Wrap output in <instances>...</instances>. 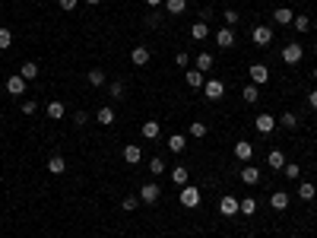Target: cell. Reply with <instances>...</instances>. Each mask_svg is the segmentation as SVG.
I'll return each mask as SVG.
<instances>
[{
    "label": "cell",
    "instance_id": "1",
    "mask_svg": "<svg viewBox=\"0 0 317 238\" xmlns=\"http://www.w3.org/2000/svg\"><path fill=\"white\" fill-rule=\"evenodd\" d=\"M251 41L257 48H267L273 41V29H270V25H254V29H251Z\"/></svg>",
    "mask_w": 317,
    "mask_h": 238
},
{
    "label": "cell",
    "instance_id": "2",
    "mask_svg": "<svg viewBox=\"0 0 317 238\" xmlns=\"http://www.w3.org/2000/svg\"><path fill=\"white\" fill-rule=\"evenodd\" d=\"M178 200H181V207L194 210V207H200V191H197V188H191V184H184V188H181V194H178Z\"/></svg>",
    "mask_w": 317,
    "mask_h": 238
},
{
    "label": "cell",
    "instance_id": "3",
    "mask_svg": "<svg viewBox=\"0 0 317 238\" xmlns=\"http://www.w3.org/2000/svg\"><path fill=\"white\" fill-rule=\"evenodd\" d=\"M159 197H162V191H159L156 181H146L140 188V203H159Z\"/></svg>",
    "mask_w": 317,
    "mask_h": 238
},
{
    "label": "cell",
    "instance_id": "4",
    "mask_svg": "<svg viewBox=\"0 0 317 238\" xmlns=\"http://www.w3.org/2000/svg\"><path fill=\"white\" fill-rule=\"evenodd\" d=\"M254 127H257V133H273V130H276V118L267 115V112H260L254 118Z\"/></svg>",
    "mask_w": 317,
    "mask_h": 238
},
{
    "label": "cell",
    "instance_id": "5",
    "mask_svg": "<svg viewBox=\"0 0 317 238\" xmlns=\"http://www.w3.org/2000/svg\"><path fill=\"white\" fill-rule=\"evenodd\" d=\"M302 54L305 51H302V45H295V41H289V45L282 48V61H286L289 67H295L298 61H302Z\"/></svg>",
    "mask_w": 317,
    "mask_h": 238
},
{
    "label": "cell",
    "instance_id": "6",
    "mask_svg": "<svg viewBox=\"0 0 317 238\" xmlns=\"http://www.w3.org/2000/svg\"><path fill=\"white\" fill-rule=\"evenodd\" d=\"M203 92H207L210 102H219L222 96H225V86H222V80H207L203 83Z\"/></svg>",
    "mask_w": 317,
    "mask_h": 238
},
{
    "label": "cell",
    "instance_id": "7",
    "mask_svg": "<svg viewBox=\"0 0 317 238\" xmlns=\"http://www.w3.org/2000/svg\"><path fill=\"white\" fill-rule=\"evenodd\" d=\"M267 80H270V67L267 64H254L251 67V83H254V86H263Z\"/></svg>",
    "mask_w": 317,
    "mask_h": 238
},
{
    "label": "cell",
    "instance_id": "8",
    "mask_svg": "<svg viewBox=\"0 0 317 238\" xmlns=\"http://www.w3.org/2000/svg\"><path fill=\"white\" fill-rule=\"evenodd\" d=\"M6 92H10V96H22V92H25V80H22L19 73L6 76Z\"/></svg>",
    "mask_w": 317,
    "mask_h": 238
},
{
    "label": "cell",
    "instance_id": "9",
    "mask_svg": "<svg viewBox=\"0 0 317 238\" xmlns=\"http://www.w3.org/2000/svg\"><path fill=\"white\" fill-rule=\"evenodd\" d=\"M216 45H219V48H232V45H235V32L228 29V25L216 32Z\"/></svg>",
    "mask_w": 317,
    "mask_h": 238
},
{
    "label": "cell",
    "instance_id": "10",
    "mask_svg": "<svg viewBox=\"0 0 317 238\" xmlns=\"http://www.w3.org/2000/svg\"><path fill=\"white\" fill-rule=\"evenodd\" d=\"M130 61H133L136 67H146V64H149V48H143V45H136V48L130 51Z\"/></svg>",
    "mask_w": 317,
    "mask_h": 238
},
{
    "label": "cell",
    "instance_id": "11",
    "mask_svg": "<svg viewBox=\"0 0 317 238\" xmlns=\"http://www.w3.org/2000/svg\"><path fill=\"white\" fill-rule=\"evenodd\" d=\"M219 213L222 216H235L238 213V197H222L219 200Z\"/></svg>",
    "mask_w": 317,
    "mask_h": 238
},
{
    "label": "cell",
    "instance_id": "12",
    "mask_svg": "<svg viewBox=\"0 0 317 238\" xmlns=\"http://www.w3.org/2000/svg\"><path fill=\"white\" fill-rule=\"evenodd\" d=\"M184 80H187V86H191V89H200L203 83H207V76H203L200 70H187V73H184Z\"/></svg>",
    "mask_w": 317,
    "mask_h": 238
},
{
    "label": "cell",
    "instance_id": "13",
    "mask_svg": "<svg viewBox=\"0 0 317 238\" xmlns=\"http://www.w3.org/2000/svg\"><path fill=\"white\" fill-rule=\"evenodd\" d=\"M273 19H276L279 25H289V22L295 19V13L289 10V6H279V10H273Z\"/></svg>",
    "mask_w": 317,
    "mask_h": 238
},
{
    "label": "cell",
    "instance_id": "14",
    "mask_svg": "<svg viewBox=\"0 0 317 238\" xmlns=\"http://www.w3.org/2000/svg\"><path fill=\"white\" fill-rule=\"evenodd\" d=\"M19 76H22L25 83H29V80H35V76H38V64H35V61H25V64L19 67Z\"/></svg>",
    "mask_w": 317,
    "mask_h": 238
},
{
    "label": "cell",
    "instance_id": "15",
    "mask_svg": "<svg viewBox=\"0 0 317 238\" xmlns=\"http://www.w3.org/2000/svg\"><path fill=\"white\" fill-rule=\"evenodd\" d=\"M48 172H51V175H64V172H67L64 156H51V159H48Z\"/></svg>",
    "mask_w": 317,
    "mask_h": 238
},
{
    "label": "cell",
    "instance_id": "16",
    "mask_svg": "<svg viewBox=\"0 0 317 238\" xmlns=\"http://www.w3.org/2000/svg\"><path fill=\"white\" fill-rule=\"evenodd\" d=\"M270 207H273V210H279V213H282V210L289 207V194H286V191H276V194L270 197Z\"/></svg>",
    "mask_w": 317,
    "mask_h": 238
},
{
    "label": "cell",
    "instance_id": "17",
    "mask_svg": "<svg viewBox=\"0 0 317 238\" xmlns=\"http://www.w3.org/2000/svg\"><path fill=\"white\" fill-rule=\"evenodd\" d=\"M251 156H254V146H251L247 140H241V143L235 146V159H241V162H247Z\"/></svg>",
    "mask_w": 317,
    "mask_h": 238
},
{
    "label": "cell",
    "instance_id": "18",
    "mask_svg": "<svg viewBox=\"0 0 317 238\" xmlns=\"http://www.w3.org/2000/svg\"><path fill=\"white\" fill-rule=\"evenodd\" d=\"M140 159H143V149H140V146H133V143H130V146H124V162L136 165Z\"/></svg>",
    "mask_w": 317,
    "mask_h": 238
},
{
    "label": "cell",
    "instance_id": "19",
    "mask_svg": "<svg viewBox=\"0 0 317 238\" xmlns=\"http://www.w3.org/2000/svg\"><path fill=\"white\" fill-rule=\"evenodd\" d=\"M241 181H244V184H257V181H260V168L244 165V168H241Z\"/></svg>",
    "mask_w": 317,
    "mask_h": 238
},
{
    "label": "cell",
    "instance_id": "20",
    "mask_svg": "<svg viewBox=\"0 0 317 238\" xmlns=\"http://www.w3.org/2000/svg\"><path fill=\"white\" fill-rule=\"evenodd\" d=\"M298 197H302L305 203H311V200L317 197V191H314V184H311V181H302V184H298Z\"/></svg>",
    "mask_w": 317,
    "mask_h": 238
},
{
    "label": "cell",
    "instance_id": "21",
    "mask_svg": "<svg viewBox=\"0 0 317 238\" xmlns=\"http://www.w3.org/2000/svg\"><path fill=\"white\" fill-rule=\"evenodd\" d=\"M64 115H67L64 102H48V118H51V121H61Z\"/></svg>",
    "mask_w": 317,
    "mask_h": 238
},
{
    "label": "cell",
    "instance_id": "22",
    "mask_svg": "<svg viewBox=\"0 0 317 238\" xmlns=\"http://www.w3.org/2000/svg\"><path fill=\"white\" fill-rule=\"evenodd\" d=\"M187 178H191V172H187L184 165H175V168H171V181H175V184H181V188H184Z\"/></svg>",
    "mask_w": 317,
    "mask_h": 238
},
{
    "label": "cell",
    "instance_id": "23",
    "mask_svg": "<svg viewBox=\"0 0 317 238\" xmlns=\"http://www.w3.org/2000/svg\"><path fill=\"white\" fill-rule=\"evenodd\" d=\"M238 213H244V216H254V213H257V200H254V197H244V200H238Z\"/></svg>",
    "mask_w": 317,
    "mask_h": 238
},
{
    "label": "cell",
    "instance_id": "24",
    "mask_svg": "<svg viewBox=\"0 0 317 238\" xmlns=\"http://www.w3.org/2000/svg\"><path fill=\"white\" fill-rule=\"evenodd\" d=\"M96 121L99 124H105V127H111V124H114V108H99V115H96Z\"/></svg>",
    "mask_w": 317,
    "mask_h": 238
},
{
    "label": "cell",
    "instance_id": "25",
    "mask_svg": "<svg viewBox=\"0 0 317 238\" xmlns=\"http://www.w3.org/2000/svg\"><path fill=\"white\" fill-rule=\"evenodd\" d=\"M86 76H89V83H92V86H105V80H108V76H105V70H102V67H92V70L86 73Z\"/></svg>",
    "mask_w": 317,
    "mask_h": 238
},
{
    "label": "cell",
    "instance_id": "26",
    "mask_svg": "<svg viewBox=\"0 0 317 238\" xmlns=\"http://www.w3.org/2000/svg\"><path fill=\"white\" fill-rule=\"evenodd\" d=\"M191 35H194L197 41H203V38H207V35H210V25H207V22H200V19H197V22L191 25Z\"/></svg>",
    "mask_w": 317,
    "mask_h": 238
},
{
    "label": "cell",
    "instance_id": "27",
    "mask_svg": "<svg viewBox=\"0 0 317 238\" xmlns=\"http://www.w3.org/2000/svg\"><path fill=\"white\" fill-rule=\"evenodd\" d=\"M165 10H168L171 16H181V13L187 10V0H165Z\"/></svg>",
    "mask_w": 317,
    "mask_h": 238
},
{
    "label": "cell",
    "instance_id": "28",
    "mask_svg": "<svg viewBox=\"0 0 317 238\" xmlns=\"http://www.w3.org/2000/svg\"><path fill=\"white\" fill-rule=\"evenodd\" d=\"M267 165H270V168H279V172H282V165H286V156H282L279 149H273L270 156H267Z\"/></svg>",
    "mask_w": 317,
    "mask_h": 238
},
{
    "label": "cell",
    "instance_id": "29",
    "mask_svg": "<svg viewBox=\"0 0 317 238\" xmlns=\"http://www.w3.org/2000/svg\"><path fill=\"white\" fill-rule=\"evenodd\" d=\"M210 67H212V54H210V51H200V54H197V70H210Z\"/></svg>",
    "mask_w": 317,
    "mask_h": 238
},
{
    "label": "cell",
    "instance_id": "30",
    "mask_svg": "<svg viewBox=\"0 0 317 238\" xmlns=\"http://www.w3.org/2000/svg\"><path fill=\"white\" fill-rule=\"evenodd\" d=\"M241 99H244V102H251V105H254V102L260 99V89H257L254 83H247V86H244V92H241Z\"/></svg>",
    "mask_w": 317,
    "mask_h": 238
},
{
    "label": "cell",
    "instance_id": "31",
    "mask_svg": "<svg viewBox=\"0 0 317 238\" xmlns=\"http://www.w3.org/2000/svg\"><path fill=\"white\" fill-rule=\"evenodd\" d=\"M207 133H210V127L203 124V121H194V124H191V137H197V140H203V137H207Z\"/></svg>",
    "mask_w": 317,
    "mask_h": 238
},
{
    "label": "cell",
    "instance_id": "32",
    "mask_svg": "<svg viewBox=\"0 0 317 238\" xmlns=\"http://www.w3.org/2000/svg\"><path fill=\"white\" fill-rule=\"evenodd\" d=\"M143 137H146V140H156V137H159V121H146V124H143Z\"/></svg>",
    "mask_w": 317,
    "mask_h": 238
},
{
    "label": "cell",
    "instance_id": "33",
    "mask_svg": "<svg viewBox=\"0 0 317 238\" xmlns=\"http://www.w3.org/2000/svg\"><path fill=\"white\" fill-rule=\"evenodd\" d=\"M276 124H282V127H289V130H292V127H298V115H292V112H286L282 118H276Z\"/></svg>",
    "mask_w": 317,
    "mask_h": 238
},
{
    "label": "cell",
    "instance_id": "34",
    "mask_svg": "<svg viewBox=\"0 0 317 238\" xmlns=\"http://www.w3.org/2000/svg\"><path fill=\"white\" fill-rule=\"evenodd\" d=\"M168 149H171V152H184V137H181V133L168 137Z\"/></svg>",
    "mask_w": 317,
    "mask_h": 238
},
{
    "label": "cell",
    "instance_id": "35",
    "mask_svg": "<svg viewBox=\"0 0 317 238\" xmlns=\"http://www.w3.org/2000/svg\"><path fill=\"white\" fill-rule=\"evenodd\" d=\"M6 48H13V32L0 29V51H6Z\"/></svg>",
    "mask_w": 317,
    "mask_h": 238
},
{
    "label": "cell",
    "instance_id": "36",
    "mask_svg": "<svg viewBox=\"0 0 317 238\" xmlns=\"http://www.w3.org/2000/svg\"><path fill=\"white\" fill-rule=\"evenodd\" d=\"M292 25H295L298 32H308V29H311V16H295Z\"/></svg>",
    "mask_w": 317,
    "mask_h": 238
},
{
    "label": "cell",
    "instance_id": "37",
    "mask_svg": "<svg viewBox=\"0 0 317 238\" xmlns=\"http://www.w3.org/2000/svg\"><path fill=\"white\" fill-rule=\"evenodd\" d=\"M108 92H111V99H124V83H121V80H114V83L108 86Z\"/></svg>",
    "mask_w": 317,
    "mask_h": 238
},
{
    "label": "cell",
    "instance_id": "38",
    "mask_svg": "<svg viewBox=\"0 0 317 238\" xmlns=\"http://www.w3.org/2000/svg\"><path fill=\"white\" fill-rule=\"evenodd\" d=\"M282 172H286V178H292V181H295V178L302 175V168H298L295 162H286V165H282Z\"/></svg>",
    "mask_w": 317,
    "mask_h": 238
},
{
    "label": "cell",
    "instance_id": "39",
    "mask_svg": "<svg viewBox=\"0 0 317 238\" xmlns=\"http://www.w3.org/2000/svg\"><path fill=\"white\" fill-rule=\"evenodd\" d=\"M121 207L127 210V213H133V210L140 207V197H124V200H121Z\"/></svg>",
    "mask_w": 317,
    "mask_h": 238
},
{
    "label": "cell",
    "instance_id": "40",
    "mask_svg": "<svg viewBox=\"0 0 317 238\" xmlns=\"http://www.w3.org/2000/svg\"><path fill=\"white\" fill-rule=\"evenodd\" d=\"M35 112H38V102L35 99H25L22 102V115H35Z\"/></svg>",
    "mask_w": 317,
    "mask_h": 238
},
{
    "label": "cell",
    "instance_id": "41",
    "mask_svg": "<svg viewBox=\"0 0 317 238\" xmlns=\"http://www.w3.org/2000/svg\"><path fill=\"white\" fill-rule=\"evenodd\" d=\"M149 172H152V175H162V172H165V162H162V159H152V162H149Z\"/></svg>",
    "mask_w": 317,
    "mask_h": 238
},
{
    "label": "cell",
    "instance_id": "42",
    "mask_svg": "<svg viewBox=\"0 0 317 238\" xmlns=\"http://www.w3.org/2000/svg\"><path fill=\"white\" fill-rule=\"evenodd\" d=\"M222 19H225V25L232 29V25L238 22V13H235V10H225V13H222Z\"/></svg>",
    "mask_w": 317,
    "mask_h": 238
},
{
    "label": "cell",
    "instance_id": "43",
    "mask_svg": "<svg viewBox=\"0 0 317 238\" xmlns=\"http://www.w3.org/2000/svg\"><path fill=\"white\" fill-rule=\"evenodd\" d=\"M76 3H80V0H57V6H61L64 13H70V10H76Z\"/></svg>",
    "mask_w": 317,
    "mask_h": 238
},
{
    "label": "cell",
    "instance_id": "44",
    "mask_svg": "<svg viewBox=\"0 0 317 238\" xmlns=\"http://www.w3.org/2000/svg\"><path fill=\"white\" fill-rule=\"evenodd\" d=\"M175 64H178V67H184V70H187V64H191V54H187V51H181V54L175 57Z\"/></svg>",
    "mask_w": 317,
    "mask_h": 238
},
{
    "label": "cell",
    "instance_id": "45",
    "mask_svg": "<svg viewBox=\"0 0 317 238\" xmlns=\"http://www.w3.org/2000/svg\"><path fill=\"white\" fill-rule=\"evenodd\" d=\"M156 25H159V13L152 10V13L146 16V29H156Z\"/></svg>",
    "mask_w": 317,
    "mask_h": 238
},
{
    "label": "cell",
    "instance_id": "46",
    "mask_svg": "<svg viewBox=\"0 0 317 238\" xmlns=\"http://www.w3.org/2000/svg\"><path fill=\"white\" fill-rule=\"evenodd\" d=\"M86 121H89V115H86V112H76V115H73V124H80V127H83Z\"/></svg>",
    "mask_w": 317,
    "mask_h": 238
},
{
    "label": "cell",
    "instance_id": "47",
    "mask_svg": "<svg viewBox=\"0 0 317 238\" xmlns=\"http://www.w3.org/2000/svg\"><path fill=\"white\" fill-rule=\"evenodd\" d=\"M308 105H311V108H314V112H317V89L311 92V96H308Z\"/></svg>",
    "mask_w": 317,
    "mask_h": 238
},
{
    "label": "cell",
    "instance_id": "48",
    "mask_svg": "<svg viewBox=\"0 0 317 238\" xmlns=\"http://www.w3.org/2000/svg\"><path fill=\"white\" fill-rule=\"evenodd\" d=\"M146 3L152 6V10H156V6H159V3H165V0H146Z\"/></svg>",
    "mask_w": 317,
    "mask_h": 238
},
{
    "label": "cell",
    "instance_id": "49",
    "mask_svg": "<svg viewBox=\"0 0 317 238\" xmlns=\"http://www.w3.org/2000/svg\"><path fill=\"white\" fill-rule=\"evenodd\" d=\"M86 3H102V0H86Z\"/></svg>",
    "mask_w": 317,
    "mask_h": 238
},
{
    "label": "cell",
    "instance_id": "50",
    "mask_svg": "<svg viewBox=\"0 0 317 238\" xmlns=\"http://www.w3.org/2000/svg\"><path fill=\"white\" fill-rule=\"evenodd\" d=\"M314 80H317V70H314Z\"/></svg>",
    "mask_w": 317,
    "mask_h": 238
},
{
    "label": "cell",
    "instance_id": "51",
    "mask_svg": "<svg viewBox=\"0 0 317 238\" xmlns=\"http://www.w3.org/2000/svg\"><path fill=\"white\" fill-rule=\"evenodd\" d=\"M292 238H302V235H292Z\"/></svg>",
    "mask_w": 317,
    "mask_h": 238
},
{
    "label": "cell",
    "instance_id": "52",
    "mask_svg": "<svg viewBox=\"0 0 317 238\" xmlns=\"http://www.w3.org/2000/svg\"><path fill=\"white\" fill-rule=\"evenodd\" d=\"M0 121H3V115H0Z\"/></svg>",
    "mask_w": 317,
    "mask_h": 238
}]
</instances>
